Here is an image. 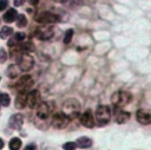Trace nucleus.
<instances>
[{
	"mask_svg": "<svg viewBox=\"0 0 151 150\" xmlns=\"http://www.w3.org/2000/svg\"><path fill=\"white\" fill-rule=\"evenodd\" d=\"M15 22H17V26H18V27H25V26L27 25V18H26V15H24V14H18Z\"/></svg>",
	"mask_w": 151,
	"mask_h": 150,
	"instance_id": "obj_21",
	"label": "nucleus"
},
{
	"mask_svg": "<svg viewBox=\"0 0 151 150\" xmlns=\"http://www.w3.org/2000/svg\"><path fill=\"white\" fill-rule=\"evenodd\" d=\"M27 96H28V92H18L14 100V105L18 110H21L27 105Z\"/></svg>",
	"mask_w": 151,
	"mask_h": 150,
	"instance_id": "obj_13",
	"label": "nucleus"
},
{
	"mask_svg": "<svg viewBox=\"0 0 151 150\" xmlns=\"http://www.w3.org/2000/svg\"><path fill=\"white\" fill-rule=\"evenodd\" d=\"M53 105L50 102H41L37 107V116L40 119H47L52 115Z\"/></svg>",
	"mask_w": 151,
	"mask_h": 150,
	"instance_id": "obj_7",
	"label": "nucleus"
},
{
	"mask_svg": "<svg viewBox=\"0 0 151 150\" xmlns=\"http://www.w3.org/2000/svg\"><path fill=\"white\" fill-rule=\"evenodd\" d=\"M59 20V15L51 12H41L35 17V21L39 24H55Z\"/></svg>",
	"mask_w": 151,
	"mask_h": 150,
	"instance_id": "obj_8",
	"label": "nucleus"
},
{
	"mask_svg": "<svg viewBox=\"0 0 151 150\" xmlns=\"http://www.w3.org/2000/svg\"><path fill=\"white\" fill-rule=\"evenodd\" d=\"M33 83H34V80L29 74H24L18 80L15 87H17L18 92H28V90L33 86Z\"/></svg>",
	"mask_w": 151,
	"mask_h": 150,
	"instance_id": "obj_6",
	"label": "nucleus"
},
{
	"mask_svg": "<svg viewBox=\"0 0 151 150\" xmlns=\"http://www.w3.org/2000/svg\"><path fill=\"white\" fill-rule=\"evenodd\" d=\"M53 34V30L51 27L44 30V31H38V38L41 39V40H46V39H50Z\"/></svg>",
	"mask_w": 151,
	"mask_h": 150,
	"instance_id": "obj_18",
	"label": "nucleus"
},
{
	"mask_svg": "<svg viewBox=\"0 0 151 150\" xmlns=\"http://www.w3.org/2000/svg\"><path fill=\"white\" fill-rule=\"evenodd\" d=\"M24 150H38V148H37V145L34 143H29L24 148Z\"/></svg>",
	"mask_w": 151,
	"mask_h": 150,
	"instance_id": "obj_29",
	"label": "nucleus"
},
{
	"mask_svg": "<svg viewBox=\"0 0 151 150\" xmlns=\"http://www.w3.org/2000/svg\"><path fill=\"white\" fill-rule=\"evenodd\" d=\"M41 103V96L38 90H31L27 96V105L31 109H37L38 105Z\"/></svg>",
	"mask_w": 151,
	"mask_h": 150,
	"instance_id": "obj_9",
	"label": "nucleus"
},
{
	"mask_svg": "<svg viewBox=\"0 0 151 150\" xmlns=\"http://www.w3.org/2000/svg\"><path fill=\"white\" fill-rule=\"evenodd\" d=\"M22 143H21V139L19 137H13L11 138L9 143H8V148L9 150H20Z\"/></svg>",
	"mask_w": 151,
	"mask_h": 150,
	"instance_id": "obj_17",
	"label": "nucleus"
},
{
	"mask_svg": "<svg viewBox=\"0 0 151 150\" xmlns=\"http://www.w3.org/2000/svg\"><path fill=\"white\" fill-rule=\"evenodd\" d=\"M61 112L66 115L70 119L77 118L78 116H80V103L74 98H68L64 102Z\"/></svg>",
	"mask_w": 151,
	"mask_h": 150,
	"instance_id": "obj_1",
	"label": "nucleus"
},
{
	"mask_svg": "<svg viewBox=\"0 0 151 150\" xmlns=\"http://www.w3.org/2000/svg\"><path fill=\"white\" fill-rule=\"evenodd\" d=\"M130 117H131L130 112L124 111V110H118V111L116 112L114 120H116V123H118V124H125V123L130 119Z\"/></svg>",
	"mask_w": 151,
	"mask_h": 150,
	"instance_id": "obj_14",
	"label": "nucleus"
},
{
	"mask_svg": "<svg viewBox=\"0 0 151 150\" xmlns=\"http://www.w3.org/2000/svg\"><path fill=\"white\" fill-rule=\"evenodd\" d=\"M4 145H5V143H4V141H2V138H0V150L4 148Z\"/></svg>",
	"mask_w": 151,
	"mask_h": 150,
	"instance_id": "obj_32",
	"label": "nucleus"
},
{
	"mask_svg": "<svg viewBox=\"0 0 151 150\" xmlns=\"http://www.w3.org/2000/svg\"><path fill=\"white\" fill-rule=\"evenodd\" d=\"M8 6V0H0V12Z\"/></svg>",
	"mask_w": 151,
	"mask_h": 150,
	"instance_id": "obj_28",
	"label": "nucleus"
},
{
	"mask_svg": "<svg viewBox=\"0 0 151 150\" xmlns=\"http://www.w3.org/2000/svg\"><path fill=\"white\" fill-rule=\"evenodd\" d=\"M6 59H7V53L5 52L4 48H1L0 50V63H5Z\"/></svg>",
	"mask_w": 151,
	"mask_h": 150,
	"instance_id": "obj_27",
	"label": "nucleus"
},
{
	"mask_svg": "<svg viewBox=\"0 0 151 150\" xmlns=\"http://www.w3.org/2000/svg\"><path fill=\"white\" fill-rule=\"evenodd\" d=\"M76 148H77L76 142H66L63 145V149L64 150H76Z\"/></svg>",
	"mask_w": 151,
	"mask_h": 150,
	"instance_id": "obj_26",
	"label": "nucleus"
},
{
	"mask_svg": "<svg viewBox=\"0 0 151 150\" xmlns=\"http://www.w3.org/2000/svg\"><path fill=\"white\" fill-rule=\"evenodd\" d=\"M24 124V116L21 113H15L12 115L9 120H8V125L9 128L14 129V130H19Z\"/></svg>",
	"mask_w": 151,
	"mask_h": 150,
	"instance_id": "obj_11",
	"label": "nucleus"
},
{
	"mask_svg": "<svg viewBox=\"0 0 151 150\" xmlns=\"http://www.w3.org/2000/svg\"><path fill=\"white\" fill-rule=\"evenodd\" d=\"M68 122H70V118L60 111V112H54L53 113L52 119H51V125L55 129H64V128L67 126Z\"/></svg>",
	"mask_w": 151,
	"mask_h": 150,
	"instance_id": "obj_5",
	"label": "nucleus"
},
{
	"mask_svg": "<svg viewBox=\"0 0 151 150\" xmlns=\"http://www.w3.org/2000/svg\"><path fill=\"white\" fill-rule=\"evenodd\" d=\"M17 17H18V12H17V9L15 8H9V9H7L6 12H5V14H4V21L5 22H8V24H11V22H14L15 20H17Z\"/></svg>",
	"mask_w": 151,
	"mask_h": 150,
	"instance_id": "obj_15",
	"label": "nucleus"
},
{
	"mask_svg": "<svg viewBox=\"0 0 151 150\" xmlns=\"http://www.w3.org/2000/svg\"><path fill=\"white\" fill-rule=\"evenodd\" d=\"M26 0H13V4H14V6L15 7H18V6H21V5H24V2H25Z\"/></svg>",
	"mask_w": 151,
	"mask_h": 150,
	"instance_id": "obj_30",
	"label": "nucleus"
},
{
	"mask_svg": "<svg viewBox=\"0 0 151 150\" xmlns=\"http://www.w3.org/2000/svg\"><path fill=\"white\" fill-rule=\"evenodd\" d=\"M136 118L143 125H150L151 124V112H149L146 110H143V109L138 110L136 113Z\"/></svg>",
	"mask_w": 151,
	"mask_h": 150,
	"instance_id": "obj_12",
	"label": "nucleus"
},
{
	"mask_svg": "<svg viewBox=\"0 0 151 150\" xmlns=\"http://www.w3.org/2000/svg\"><path fill=\"white\" fill-rule=\"evenodd\" d=\"M34 48L35 47H34V44L32 41H26L22 45H20V50L22 53H31L34 51Z\"/></svg>",
	"mask_w": 151,
	"mask_h": 150,
	"instance_id": "obj_19",
	"label": "nucleus"
},
{
	"mask_svg": "<svg viewBox=\"0 0 151 150\" xmlns=\"http://www.w3.org/2000/svg\"><path fill=\"white\" fill-rule=\"evenodd\" d=\"M79 120H80L81 125H84L85 128H93V125H94V116H93L91 109L85 110V112H83L81 116H79Z\"/></svg>",
	"mask_w": 151,
	"mask_h": 150,
	"instance_id": "obj_10",
	"label": "nucleus"
},
{
	"mask_svg": "<svg viewBox=\"0 0 151 150\" xmlns=\"http://www.w3.org/2000/svg\"><path fill=\"white\" fill-rule=\"evenodd\" d=\"M72 38H73V30L72 28H70V30H67L66 32H65V37H64V44H70L71 43V40H72Z\"/></svg>",
	"mask_w": 151,
	"mask_h": 150,
	"instance_id": "obj_23",
	"label": "nucleus"
},
{
	"mask_svg": "<svg viewBox=\"0 0 151 150\" xmlns=\"http://www.w3.org/2000/svg\"><path fill=\"white\" fill-rule=\"evenodd\" d=\"M131 93L125 92V91H117L112 94L111 97V102L113 103V105L116 106V109L118 107H123L125 105H127L131 102Z\"/></svg>",
	"mask_w": 151,
	"mask_h": 150,
	"instance_id": "obj_4",
	"label": "nucleus"
},
{
	"mask_svg": "<svg viewBox=\"0 0 151 150\" xmlns=\"http://www.w3.org/2000/svg\"><path fill=\"white\" fill-rule=\"evenodd\" d=\"M111 118V109L107 105H99L96 110V120L99 126H104L110 122Z\"/></svg>",
	"mask_w": 151,
	"mask_h": 150,
	"instance_id": "obj_3",
	"label": "nucleus"
},
{
	"mask_svg": "<svg viewBox=\"0 0 151 150\" xmlns=\"http://www.w3.org/2000/svg\"><path fill=\"white\" fill-rule=\"evenodd\" d=\"M7 76H8L9 78H15V77L18 76V72H17V70L14 69V65H11V66L8 67V70H7Z\"/></svg>",
	"mask_w": 151,
	"mask_h": 150,
	"instance_id": "obj_25",
	"label": "nucleus"
},
{
	"mask_svg": "<svg viewBox=\"0 0 151 150\" xmlns=\"http://www.w3.org/2000/svg\"><path fill=\"white\" fill-rule=\"evenodd\" d=\"M76 144H77V146H79L81 149H86V148H90L92 145V141H91V138L84 136V137L78 138L77 142H76Z\"/></svg>",
	"mask_w": 151,
	"mask_h": 150,
	"instance_id": "obj_16",
	"label": "nucleus"
},
{
	"mask_svg": "<svg viewBox=\"0 0 151 150\" xmlns=\"http://www.w3.org/2000/svg\"><path fill=\"white\" fill-rule=\"evenodd\" d=\"M38 2H39V0H29V4H31V5H33V6L38 5Z\"/></svg>",
	"mask_w": 151,
	"mask_h": 150,
	"instance_id": "obj_31",
	"label": "nucleus"
},
{
	"mask_svg": "<svg viewBox=\"0 0 151 150\" xmlns=\"http://www.w3.org/2000/svg\"><path fill=\"white\" fill-rule=\"evenodd\" d=\"M13 34V28L9 26H4L0 30V38L1 39H7L8 37H11Z\"/></svg>",
	"mask_w": 151,
	"mask_h": 150,
	"instance_id": "obj_20",
	"label": "nucleus"
},
{
	"mask_svg": "<svg viewBox=\"0 0 151 150\" xmlns=\"http://www.w3.org/2000/svg\"><path fill=\"white\" fill-rule=\"evenodd\" d=\"M17 65L20 71L27 72L33 69L34 66V58L29 53H21L19 57H17Z\"/></svg>",
	"mask_w": 151,
	"mask_h": 150,
	"instance_id": "obj_2",
	"label": "nucleus"
},
{
	"mask_svg": "<svg viewBox=\"0 0 151 150\" xmlns=\"http://www.w3.org/2000/svg\"><path fill=\"white\" fill-rule=\"evenodd\" d=\"M0 103L4 106H8L11 103V97L8 93H0Z\"/></svg>",
	"mask_w": 151,
	"mask_h": 150,
	"instance_id": "obj_22",
	"label": "nucleus"
},
{
	"mask_svg": "<svg viewBox=\"0 0 151 150\" xmlns=\"http://www.w3.org/2000/svg\"><path fill=\"white\" fill-rule=\"evenodd\" d=\"M12 38L14 39V41H15L17 44H19V43H21V41L25 40L26 34H25L24 32H17V33H14V37H12Z\"/></svg>",
	"mask_w": 151,
	"mask_h": 150,
	"instance_id": "obj_24",
	"label": "nucleus"
}]
</instances>
